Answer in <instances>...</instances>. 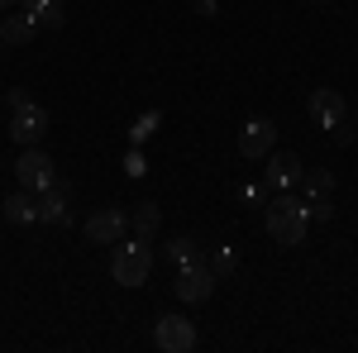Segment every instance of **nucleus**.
I'll return each mask as SVG.
<instances>
[{
	"label": "nucleus",
	"instance_id": "nucleus-24",
	"mask_svg": "<svg viewBox=\"0 0 358 353\" xmlns=\"http://www.w3.org/2000/svg\"><path fill=\"white\" fill-rule=\"evenodd\" d=\"M196 15H201V20H215L220 5H215V0H196Z\"/></svg>",
	"mask_w": 358,
	"mask_h": 353
},
{
	"label": "nucleus",
	"instance_id": "nucleus-25",
	"mask_svg": "<svg viewBox=\"0 0 358 353\" xmlns=\"http://www.w3.org/2000/svg\"><path fill=\"white\" fill-rule=\"evenodd\" d=\"M10 5H20V0H0V15H5V10H10Z\"/></svg>",
	"mask_w": 358,
	"mask_h": 353
},
{
	"label": "nucleus",
	"instance_id": "nucleus-3",
	"mask_svg": "<svg viewBox=\"0 0 358 353\" xmlns=\"http://www.w3.org/2000/svg\"><path fill=\"white\" fill-rule=\"evenodd\" d=\"M15 182H20L24 191H34V196H43V191L57 182L53 158H48L38 143H34V148H24V153H20V163H15Z\"/></svg>",
	"mask_w": 358,
	"mask_h": 353
},
{
	"label": "nucleus",
	"instance_id": "nucleus-2",
	"mask_svg": "<svg viewBox=\"0 0 358 353\" xmlns=\"http://www.w3.org/2000/svg\"><path fill=\"white\" fill-rule=\"evenodd\" d=\"M148 272H153V258H148V248L143 239H120L110 253V277L120 287H143L148 282Z\"/></svg>",
	"mask_w": 358,
	"mask_h": 353
},
{
	"label": "nucleus",
	"instance_id": "nucleus-15",
	"mask_svg": "<svg viewBox=\"0 0 358 353\" xmlns=\"http://www.w3.org/2000/svg\"><path fill=\"white\" fill-rule=\"evenodd\" d=\"M129 229H134V239H143V244H153V234L163 229V210H158L153 201H143V206H134V215H129Z\"/></svg>",
	"mask_w": 358,
	"mask_h": 353
},
{
	"label": "nucleus",
	"instance_id": "nucleus-22",
	"mask_svg": "<svg viewBox=\"0 0 358 353\" xmlns=\"http://www.w3.org/2000/svg\"><path fill=\"white\" fill-rule=\"evenodd\" d=\"M20 5H24V15H29V20H38L43 10H53V5H62V0H20Z\"/></svg>",
	"mask_w": 358,
	"mask_h": 353
},
{
	"label": "nucleus",
	"instance_id": "nucleus-18",
	"mask_svg": "<svg viewBox=\"0 0 358 353\" xmlns=\"http://www.w3.org/2000/svg\"><path fill=\"white\" fill-rule=\"evenodd\" d=\"M206 263H210V272H215V277H229V272L239 268V253H234V244H220L210 258H206Z\"/></svg>",
	"mask_w": 358,
	"mask_h": 353
},
{
	"label": "nucleus",
	"instance_id": "nucleus-9",
	"mask_svg": "<svg viewBox=\"0 0 358 353\" xmlns=\"http://www.w3.org/2000/svg\"><path fill=\"white\" fill-rule=\"evenodd\" d=\"M277 148V124L273 120H248L244 129H239V153L244 158H268Z\"/></svg>",
	"mask_w": 358,
	"mask_h": 353
},
{
	"label": "nucleus",
	"instance_id": "nucleus-13",
	"mask_svg": "<svg viewBox=\"0 0 358 353\" xmlns=\"http://www.w3.org/2000/svg\"><path fill=\"white\" fill-rule=\"evenodd\" d=\"M34 34H38V24L29 15H5L0 20V43L5 48H24V43H34Z\"/></svg>",
	"mask_w": 358,
	"mask_h": 353
},
{
	"label": "nucleus",
	"instance_id": "nucleus-27",
	"mask_svg": "<svg viewBox=\"0 0 358 353\" xmlns=\"http://www.w3.org/2000/svg\"><path fill=\"white\" fill-rule=\"evenodd\" d=\"M315 5H330V0H315Z\"/></svg>",
	"mask_w": 358,
	"mask_h": 353
},
{
	"label": "nucleus",
	"instance_id": "nucleus-5",
	"mask_svg": "<svg viewBox=\"0 0 358 353\" xmlns=\"http://www.w3.org/2000/svg\"><path fill=\"white\" fill-rule=\"evenodd\" d=\"M153 344H158L163 353H192L196 349V325L187 320V315H158Z\"/></svg>",
	"mask_w": 358,
	"mask_h": 353
},
{
	"label": "nucleus",
	"instance_id": "nucleus-19",
	"mask_svg": "<svg viewBox=\"0 0 358 353\" xmlns=\"http://www.w3.org/2000/svg\"><path fill=\"white\" fill-rule=\"evenodd\" d=\"M143 172H148V163H143V148H129V153H124V177H143Z\"/></svg>",
	"mask_w": 358,
	"mask_h": 353
},
{
	"label": "nucleus",
	"instance_id": "nucleus-11",
	"mask_svg": "<svg viewBox=\"0 0 358 353\" xmlns=\"http://www.w3.org/2000/svg\"><path fill=\"white\" fill-rule=\"evenodd\" d=\"M310 120L320 124V129H334V124H344L349 115H344V96L339 91H330V86H320V91H310Z\"/></svg>",
	"mask_w": 358,
	"mask_h": 353
},
{
	"label": "nucleus",
	"instance_id": "nucleus-20",
	"mask_svg": "<svg viewBox=\"0 0 358 353\" xmlns=\"http://www.w3.org/2000/svg\"><path fill=\"white\" fill-rule=\"evenodd\" d=\"M34 24H43V29H62V24H67V10H62V5H53V10H43V15H38Z\"/></svg>",
	"mask_w": 358,
	"mask_h": 353
},
{
	"label": "nucleus",
	"instance_id": "nucleus-23",
	"mask_svg": "<svg viewBox=\"0 0 358 353\" xmlns=\"http://www.w3.org/2000/svg\"><path fill=\"white\" fill-rule=\"evenodd\" d=\"M5 106H10V115H15V110H24L29 106V91H10V96H5Z\"/></svg>",
	"mask_w": 358,
	"mask_h": 353
},
{
	"label": "nucleus",
	"instance_id": "nucleus-26",
	"mask_svg": "<svg viewBox=\"0 0 358 353\" xmlns=\"http://www.w3.org/2000/svg\"><path fill=\"white\" fill-rule=\"evenodd\" d=\"M349 124H354V129H358V115H354V120H349Z\"/></svg>",
	"mask_w": 358,
	"mask_h": 353
},
{
	"label": "nucleus",
	"instance_id": "nucleus-1",
	"mask_svg": "<svg viewBox=\"0 0 358 353\" xmlns=\"http://www.w3.org/2000/svg\"><path fill=\"white\" fill-rule=\"evenodd\" d=\"M263 224L282 248H296L306 244V229H310V201L306 196H292V191H277L263 210Z\"/></svg>",
	"mask_w": 358,
	"mask_h": 353
},
{
	"label": "nucleus",
	"instance_id": "nucleus-12",
	"mask_svg": "<svg viewBox=\"0 0 358 353\" xmlns=\"http://www.w3.org/2000/svg\"><path fill=\"white\" fill-rule=\"evenodd\" d=\"M0 215L10 219V224H20V229H24V224H38V196H34V191H10V196H5V201H0Z\"/></svg>",
	"mask_w": 358,
	"mask_h": 353
},
{
	"label": "nucleus",
	"instance_id": "nucleus-8",
	"mask_svg": "<svg viewBox=\"0 0 358 353\" xmlns=\"http://www.w3.org/2000/svg\"><path fill=\"white\" fill-rule=\"evenodd\" d=\"M38 224H72V187L62 177L38 196Z\"/></svg>",
	"mask_w": 358,
	"mask_h": 353
},
{
	"label": "nucleus",
	"instance_id": "nucleus-21",
	"mask_svg": "<svg viewBox=\"0 0 358 353\" xmlns=\"http://www.w3.org/2000/svg\"><path fill=\"white\" fill-rule=\"evenodd\" d=\"M325 219H334L330 196H325V201H310V224H325Z\"/></svg>",
	"mask_w": 358,
	"mask_h": 353
},
{
	"label": "nucleus",
	"instance_id": "nucleus-14",
	"mask_svg": "<svg viewBox=\"0 0 358 353\" xmlns=\"http://www.w3.org/2000/svg\"><path fill=\"white\" fill-rule=\"evenodd\" d=\"M167 263L182 272V268H196V263H206V248L196 244L192 234H177V239H167Z\"/></svg>",
	"mask_w": 358,
	"mask_h": 353
},
{
	"label": "nucleus",
	"instance_id": "nucleus-16",
	"mask_svg": "<svg viewBox=\"0 0 358 353\" xmlns=\"http://www.w3.org/2000/svg\"><path fill=\"white\" fill-rule=\"evenodd\" d=\"M296 187H301L306 201H325L334 191V172L330 167H301V182H296Z\"/></svg>",
	"mask_w": 358,
	"mask_h": 353
},
{
	"label": "nucleus",
	"instance_id": "nucleus-28",
	"mask_svg": "<svg viewBox=\"0 0 358 353\" xmlns=\"http://www.w3.org/2000/svg\"><path fill=\"white\" fill-rule=\"evenodd\" d=\"M0 48H5V43H0Z\"/></svg>",
	"mask_w": 358,
	"mask_h": 353
},
{
	"label": "nucleus",
	"instance_id": "nucleus-17",
	"mask_svg": "<svg viewBox=\"0 0 358 353\" xmlns=\"http://www.w3.org/2000/svg\"><path fill=\"white\" fill-rule=\"evenodd\" d=\"M158 124H163V120H158V110H143L134 124H129V148H143L148 138L158 134Z\"/></svg>",
	"mask_w": 358,
	"mask_h": 353
},
{
	"label": "nucleus",
	"instance_id": "nucleus-4",
	"mask_svg": "<svg viewBox=\"0 0 358 353\" xmlns=\"http://www.w3.org/2000/svg\"><path fill=\"white\" fill-rule=\"evenodd\" d=\"M215 272H210V263H196V268H182L177 272V282H172V291H177V301H187V305H206V301L215 296Z\"/></svg>",
	"mask_w": 358,
	"mask_h": 353
},
{
	"label": "nucleus",
	"instance_id": "nucleus-6",
	"mask_svg": "<svg viewBox=\"0 0 358 353\" xmlns=\"http://www.w3.org/2000/svg\"><path fill=\"white\" fill-rule=\"evenodd\" d=\"M82 234L91 239V244H120V239L129 234V215H124V210H115V206H106V210L86 215Z\"/></svg>",
	"mask_w": 358,
	"mask_h": 353
},
{
	"label": "nucleus",
	"instance_id": "nucleus-10",
	"mask_svg": "<svg viewBox=\"0 0 358 353\" xmlns=\"http://www.w3.org/2000/svg\"><path fill=\"white\" fill-rule=\"evenodd\" d=\"M301 182V158L296 153H268V172H263V187L268 191H292Z\"/></svg>",
	"mask_w": 358,
	"mask_h": 353
},
{
	"label": "nucleus",
	"instance_id": "nucleus-7",
	"mask_svg": "<svg viewBox=\"0 0 358 353\" xmlns=\"http://www.w3.org/2000/svg\"><path fill=\"white\" fill-rule=\"evenodd\" d=\"M43 134H48V110H43V106H34V101H29L24 110H15V115H10V138H15L20 148L43 143Z\"/></svg>",
	"mask_w": 358,
	"mask_h": 353
}]
</instances>
